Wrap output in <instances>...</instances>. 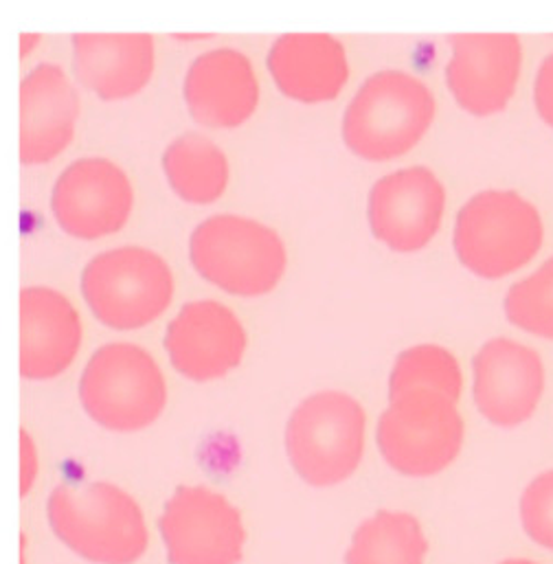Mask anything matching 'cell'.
<instances>
[{
    "label": "cell",
    "mask_w": 553,
    "mask_h": 564,
    "mask_svg": "<svg viewBox=\"0 0 553 564\" xmlns=\"http://www.w3.org/2000/svg\"><path fill=\"white\" fill-rule=\"evenodd\" d=\"M46 517L57 541L88 563L134 564L150 547L139 503L108 481L57 486Z\"/></svg>",
    "instance_id": "1"
},
{
    "label": "cell",
    "mask_w": 553,
    "mask_h": 564,
    "mask_svg": "<svg viewBox=\"0 0 553 564\" xmlns=\"http://www.w3.org/2000/svg\"><path fill=\"white\" fill-rule=\"evenodd\" d=\"M437 112L431 88L406 70H380L365 79L345 108L340 132L347 150L369 163L409 154Z\"/></svg>",
    "instance_id": "2"
},
{
    "label": "cell",
    "mask_w": 553,
    "mask_h": 564,
    "mask_svg": "<svg viewBox=\"0 0 553 564\" xmlns=\"http://www.w3.org/2000/svg\"><path fill=\"white\" fill-rule=\"evenodd\" d=\"M543 242V216L517 192H481L459 209L455 220L457 260L484 280H501L525 269Z\"/></svg>",
    "instance_id": "3"
},
{
    "label": "cell",
    "mask_w": 553,
    "mask_h": 564,
    "mask_svg": "<svg viewBox=\"0 0 553 564\" xmlns=\"http://www.w3.org/2000/svg\"><path fill=\"white\" fill-rule=\"evenodd\" d=\"M362 404L336 389L307 395L285 424V453L294 473L312 488L347 481L365 455Z\"/></svg>",
    "instance_id": "4"
},
{
    "label": "cell",
    "mask_w": 553,
    "mask_h": 564,
    "mask_svg": "<svg viewBox=\"0 0 553 564\" xmlns=\"http://www.w3.org/2000/svg\"><path fill=\"white\" fill-rule=\"evenodd\" d=\"M86 415L115 433L152 426L167 404V380L156 358L134 343H108L86 362L79 378Z\"/></svg>",
    "instance_id": "5"
},
{
    "label": "cell",
    "mask_w": 553,
    "mask_h": 564,
    "mask_svg": "<svg viewBox=\"0 0 553 564\" xmlns=\"http://www.w3.org/2000/svg\"><path fill=\"white\" fill-rule=\"evenodd\" d=\"M189 258L205 282L236 296L273 292L288 269V251L275 229L236 214L203 220L189 238Z\"/></svg>",
    "instance_id": "6"
},
{
    "label": "cell",
    "mask_w": 553,
    "mask_h": 564,
    "mask_svg": "<svg viewBox=\"0 0 553 564\" xmlns=\"http://www.w3.org/2000/svg\"><path fill=\"white\" fill-rule=\"evenodd\" d=\"M82 296L95 318L119 332L154 323L174 299V273L152 249L119 247L82 271Z\"/></svg>",
    "instance_id": "7"
},
{
    "label": "cell",
    "mask_w": 553,
    "mask_h": 564,
    "mask_svg": "<svg viewBox=\"0 0 553 564\" xmlns=\"http://www.w3.org/2000/svg\"><path fill=\"white\" fill-rule=\"evenodd\" d=\"M466 424L457 402L433 391L389 400L378 420L376 442L389 468L426 479L444 473L462 453Z\"/></svg>",
    "instance_id": "8"
},
{
    "label": "cell",
    "mask_w": 553,
    "mask_h": 564,
    "mask_svg": "<svg viewBox=\"0 0 553 564\" xmlns=\"http://www.w3.org/2000/svg\"><path fill=\"white\" fill-rule=\"evenodd\" d=\"M170 564H240L247 528L240 510L205 486H181L159 519Z\"/></svg>",
    "instance_id": "9"
},
{
    "label": "cell",
    "mask_w": 553,
    "mask_h": 564,
    "mask_svg": "<svg viewBox=\"0 0 553 564\" xmlns=\"http://www.w3.org/2000/svg\"><path fill=\"white\" fill-rule=\"evenodd\" d=\"M134 207L130 176L110 159L88 156L71 163L55 181L51 209L59 229L75 240L119 234Z\"/></svg>",
    "instance_id": "10"
},
{
    "label": "cell",
    "mask_w": 553,
    "mask_h": 564,
    "mask_svg": "<svg viewBox=\"0 0 553 564\" xmlns=\"http://www.w3.org/2000/svg\"><path fill=\"white\" fill-rule=\"evenodd\" d=\"M446 187L429 167L415 165L382 176L369 192L367 220L376 240L395 253H418L437 236Z\"/></svg>",
    "instance_id": "11"
},
{
    "label": "cell",
    "mask_w": 553,
    "mask_h": 564,
    "mask_svg": "<svg viewBox=\"0 0 553 564\" xmlns=\"http://www.w3.org/2000/svg\"><path fill=\"white\" fill-rule=\"evenodd\" d=\"M523 68V44L514 33L451 35L446 84L457 106L475 117L503 112Z\"/></svg>",
    "instance_id": "12"
},
{
    "label": "cell",
    "mask_w": 553,
    "mask_h": 564,
    "mask_svg": "<svg viewBox=\"0 0 553 564\" xmlns=\"http://www.w3.org/2000/svg\"><path fill=\"white\" fill-rule=\"evenodd\" d=\"M545 393V362L536 349L497 336L473 358V398L495 426L514 429L532 420Z\"/></svg>",
    "instance_id": "13"
},
{
    "label": "cell",
    "mask_w": 553,
    "mask_h": 564,
    "mask_svg": "<svg viewBox=\"0 0 553 564\" xmlns=\"http://www.w3.org/2000/svg\"><path fill=\"white\" fill-rule=\"evenodd\" d=\"M247 347L249 334L240 316L214 299L185 303L165 329L172 367L194 382L229 376L242 362Z\"/></svg>",
    "instance_id": "14"
},
{
    "label": "cell",
    "mask_w": 553,
    "mask_h": 564,
    "mask_svg": "<svg viewBox=\"0 0 553 564\" xmlns=\"http://www.w3.org/2000/svg\"><path fill=\"white\" fill-rule=\"evenodd\" d=\"M192 119L212 130L247 123L260 104V82L251 59L238 48H214L192 62L183 84Z\"/></svg>",
    "instance_id": "15"
},
{
    "label": "cell",
    "mask_w": 553,
    "mask_h": 564,
    "mask_svg": "<svg viewBox=\"0 0 553 564\" xmlns=\"http://www.w3.org/2000/svg\"><path fill=\"white\" fill-rule=\"evenodd\" d=\"M79 95L57 64L31 68L20 84V161L46 165L73 141Z\"/></svg>",
    "instance_id": "16"
},
{
    "label": "cell",
    "mask_w": 553,
    "mask_h": 564,
    "mask_svg": "<svg viewBox=\"0 0 553 564\" xmlns=\"http://www.w3.org/2000/svg\"><path fill=\"white\" fill-rule=\"evenodd\" d=\"M82 347L79 312L48 285L20 292V373L26 380L62 376Z\"/></svg>",
    "instance_id": "17"
},
{
    "label": "cell",
    "mask_w": 553,
    "mask_h": 564,
    "mask_svg": "<svg viewBox=\"0 0 553 564\" xmlns=\"http://www.w3.org/2000/svg\"><path fill=\"white\" fill-rule=\"evenodd\" d=\"M73 66L77 79L99 99H130L154 75V37L150 33H77Z\"/></svg>",
    "instance_id": "18"
},
{
    "label": "cell",
    "mask_w": 553,
    "mask_h": 564,
    "mask_svg": "<svg viewBox=\"0 0 553 564\" xmlns=\"http://www.w3.org/2000/svg\"><path fill=\"white\" fill-rule=\"evenodd\" d=\"M267 64L281 95L301 104L332 101L349 79L345 46L329 33H285Z\"/></svg>",
    "instance_id": "19"
},
{
    "label": "cell",
    "mask_w": 553,
    "mask_h": 564,
    "mask_svg": "<svg viewBox=\"0 0 553 564\" xmlns=\"http://www.w3.org/2000/svg\"><path fill=\"white\" fill-rule=\"evenodd\" d=\"M163 172L174 194L189 205L220 200L231 181L227 154L198 132L181 134L167 145Z\"/></svg>",
    "instance_id": "20"
},
{
    "label": "cell",
    "mask_w": 553,
    "mask_h": 564,
    "mask_svg": "<svg viewBox=\"0 0 553 564\" xmlns=\"http://www.w3.org/2000/svg\"><path fill=\"white\" fill-rule=\"evenodd\" d=\"M429 541L409 512L378 510L351 536L345 564H424Z\"/></svg>",
    "instance_id": "21"
},
{
    "label": "cell",
    "mask_w": 553,
    "mask_h": 564,
    "mask_svg": "<svg viewBox=\"0 0 553 564\" xmlns=\"http://www.w3.org/2000/svg\"><path fill=\"white\" fill-rule=\"evenodd\" d=\"M411 391H433L459 402L464 373L455 354L435 343H422L400 351L389 376V400Z\"/></svg>",
    "instance_id": "22"
},
{
    "label": "cell",
    "mask_w": 553,
    "mask_h": 564,
    "mask_svg": "<svg viewBox=\"0 0 553 564\" xmlns=\"http://www.w3.org/2000/svg\"><path fill=\"white\" fill-rule=\"evenodd\" d=\"M503 307L512 325L553 340V256L530 278L508 290Z\"/></svg>",
    "instance_id": "23"
},
{
    "label": "cell",
    "mask_w": 553,
    "mask_h": 564,
    "mask_svg": "<svg viewBox=\"0 0 553 564\" xmlns=\"http://www.w3.org/2000/svg\"><path fill=\"white\" fill-rule=\"evenodd\" d=\"M521 523L525 534L553 552V470L539 475L521 497Z\"/></svg>",
    "instance_id": "24"
},
{
    "label": "cell",
    "mask_w": 553,
    "mask_h": 564,
    "mask_svg": "<svg viewBox=\"0 0 553 564\" xmlns=\"http://www.w3.org/2000/svg\"><path fill=\"white\" fill-rule=\"evenodd\" d=\"M534 104L541 119L553 128V53L543 59L539 68L534 84Z\"/></svg>",
    "instance_id": "25"
},
{
    "label": "cell",
    "mask_w": 553,
    "mask_h": 564,
    "mask_svg": "<svg viewBox=\"0 0 553 564\" xmlns=\"http://www.w3.org/2000/svg\"><path fill=\"white\" fill-rule=\"evenodd\" d=\"M40 457L29 431H20V495L26 497L37 479Z\"/></svg>",
    "instance_id": "26"
},
{
    "label": "cell",
    "mask_w": 553,
    "mask_h": 564,
    "mask_svg": "<svg viewBox=\"0 0 553 564\" xmlns=\"http://www.w3.org/2000/svg\"><path fill=\"white\" fill-rule=\"evenodd\" d=\"M37 40H40V35H35V33H24V35L20 37V55H26V53L31 51V46L37 44Z\"/></svg>",
    "instance_id": "27"
},
{
    "label": "cell",
    "mask_w": 553,
    "mask_h": 564,
    "mask_svg": "<svg viewBox=\"0 0 553 564\" xmlns=\"http://www.w3.org/2000/svg\"><path fill=\"white\" fill-rule=\"evenodd\" d=\"M499 564H539L534 563V561H525V558H512V561H503V563Z\"/></svg>",
    "instance_id": "28"
}]
</instances>
